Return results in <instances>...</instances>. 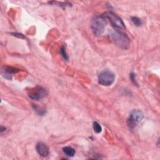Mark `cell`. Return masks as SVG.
<instances>
[{"label": "cell", "instance_id": "cell-13", "mask_svg": "<svg viewBox=\"0 0 160 160\" xmlns=\"http://www.w3.org/2000/svg\"><path fill=\"white\" fill-rule=\"evenodd\" d=\"M92 128L95 132L99 133L102 131V128L98 122H94L92 124Z\"/></svg>", "mask_w": 160, "mask_h": 160}, {"label": "cell", "instance_id": "cell-14", "mask_svg": "<svg viewBox=\"0 0 160 160\" xmlns=\"http://www.w3.org/2000/svg\"><path fill=\"white\" fill-rule=\"evenodd\" d=\"M129 78L130 79H131L132 82L134 84H136L138 85V83L136 82V74L133 72H131L130 74H129Z\"/></svg>", "mask_w": 160, "mask_h": 160}, {"label": "cell", "instance_id": "cell-10", "mask_svg": "<svg viewBox=\"0 0 160 160\" xmlns=\"http://www.w3.org/2000/svg\"><path fill=\"white\" fill-rule=\"evenodd\" d=\"M32 108L34 110V111L39 115V116H43L44 114H46V109L42 108H40L38 107V106L35 105V104H32Z\"/></svg>", "mask_w": 160, "mask_h": 160}, {"label": "cell", "instance_id": "cell-4", "mask_svg": "<svg viewBox=\"0 0 160 160\" xmlns=\"http://www.w3.org/2000/svg\"><path fill=\"white\" fill-rule=\"evenodd\" d=\"M115 80V75L108 70H104L100 72L98 76V82L102 86H110Z\"/></svg>", "mask_w": 160, "mask_h": 160}, {"label": "cell", "instance_id": "cell-12", "mask_svg": "<svg viewBox=\"0 0 160 160\" xmlns=\"http://www.w3.org/2000/svg\"><path fill=\"white\" fill-rule=\"evenodd\" d=\"M59 52H60L61 56L64 58V59H65V60H66V61L68 60L69 58H68V54H67V52H66V48H65L64 46H62L61 47Z\"/></svg>", "mask_w": 160, "mask_h": 160}, {"label": "cell", "instance_id": "cell-11", "mask_svg": "<svg viewBox=\"0 0 160 160\" xmlns=\"http://www.w3.org/2000/svg\"><path fill=\"white\" fill-rule=\"evenodd\" d=\"M131 20L132 22L136 26H140L142 24L141 19L136 16H132L131 18Z\"/></svg>", "mask_w": 160, "mask_h": 160}, {"label": "cell", "instance_id": "cell-5", "mask_svg": "<svg viewBox=\"0 0 160 160\" xmlns=\"http://www.w3.org/2000/svg\"><path fill=\"white\" fill-rule=\"evenodd\" d=\"M104 16L109 20L112 26L118 29H122L125 28V25L122 19L112 12H107Z\"/></svg>", "mask_w": 160, "mask_h": 160}, {"label": "cell", "instance_id": "cell-15", "mask_svg": "<svg viewBox=\"0 0 160 160\" xmlns=\"http://www.w3.org/2000/svg\"><path fill=\"white\" fill-rule=\"evenodd\" d=\"M12 34H13V36H16V37H18L19 38H24V36L21 34V33H16V32H14V33H11Z\"/></svg>", "mask_w": 160, "mask_h": 160}, {"label": "cell", "instance_id": "cell-9", "mask_svg": "<svg viewBox=\"0 0 160 160\" xmlns=\"http://www.w3.org/2000/svg\"><path fill=\"white\" fill-rule=\"evenodd\" d=\"M63 152L69 157H73L75 154V150L71 146H66L62 149Z\"/></svg>", "mask_w": 160, "mask_h": 160}, {"label": "cell", "instance_id": "cell-1", "mask_svg": "<svg viewBox=\"0 0 160 160\" xmlns=\"http://www.w3.org/2000/svg\"><path fill=\"white\" fill-rule=\"evenodd\" d=\"M111 41L118 47L126 49L130 43V40L127 35L119 30H115L111 32L109 35Z\"/></svg>", "mask_w": 160, "mask_h": 160}, {"label": "cell", "instance_id": "cell-3", "mask_svg": "<svg viewBox=\"0 0 160 160\" xmlns=\"http://www.w3.org/2000/svg\"><path fill=\"white\" fill-rule=\"evenodd\" d=\"M144 117L141 111L136 109L132 111L126 120L128 126L131 129H136Z\"/></svg>", "mask_w": 160, "mask_h": 160}, {"label": "cell", "instance_id": "cell-7", "mask_svg": "<svg viewBox=\"0 0 160 160\" xmlns=\"http://www.w3.org/2000/svg\"><path fill=\"white\" fill-rule=\"evenodd\" d=\"M19 71V69L11 67V66H4L1 70V74L4 78L8 79L12 78V74Z\"/></svg>", "mask_w": 160, "mask_h": 160}, {"label": "cell", "instance_id": "cell-8", "mask_svg": "<svg viewBox=\"0 0 160 160\" xmlns=\"http://www.w3.org/2000/svg\"><path fill=\"white\" fill-rule=\"evenodd\" d=\"M36 150L38 154L42 157H46L49 154L48 147L42 142H39L36 144Z\"/></svg>", "mask_w": 160, "mask_h": 160}, {"label": "cell", "instance_id": "cell-6", "mask_svg": "<svg viewBox=\"0 0 160 160\" xmlns=\"http://www.w3.org/2000/svg\"><path fill=\"white\" fill-rule=\"evenodd\" d=\"M47 95V91L45 88L42 86H36L31 88L28 91V96L34 100H39L44 98Z\"/></svg>", "mask_w": 160, "mask_h": 160}, {"label": "cell", "instance_id": "cell-16", "mask_svg": "<svg viewBox=\"0 0 160 160\" xmlns=\"http://www.w3.org/2000/svg\"><path fill=\"white\" fill-rule=\"evenodd\" d=\"M5 129H6V128H4L3 126H1V129H0V131H1V132H2L3 131H5Z\"/></svg>", "mask_w": 160, "mask_h": 160}, {"label": "cell", "instance_id": "cell-2", "mask_svg": "<svg viewBox=\"0 0 160 160\" xmlns=\"http://www.w3.org/2000/svg\"><path fill=\"white\" fill-rule=\"evenodd\" d=\"M107 21V18L104 15H98L92 18L91 27L94 35L99 36L104 32Z\"/></svg>", "mask_w": 160, "mask_h": 160}]
</instances>
